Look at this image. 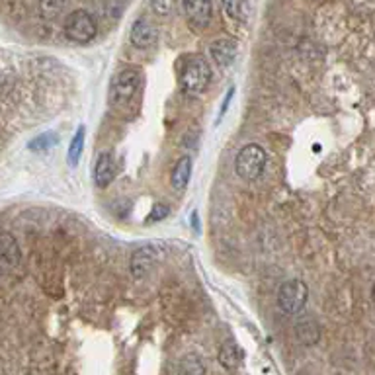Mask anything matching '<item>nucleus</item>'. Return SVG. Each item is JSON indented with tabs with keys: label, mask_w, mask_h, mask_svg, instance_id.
Listing matches in <instances>:
<instances>
[{
	"label": "nucleus",
	"mask_w": 375,
	"mask_h": 375,
	"mask_svg": "<svg viewBox=\"0 0 375 375\" xmlns=\"http://www.w3.org/2000/svg\"><path fill=\"white\" fill-rule=\"evenodd\" d=\"M182 8L186 18L196 28H205L212 20V0H182Z\"/></svg>",
	"instance_id": "nucleus-6"
},
{
	"label": "nucleus",
	"mask_w": 375,
	"mask_h": 375,
	"mask_svg": "<svg viewBox=\"0 0 375 375\" xmlns=\"http://www.w3.org/2000/svg\"><path fill=\"white\" fill-rule=\"evenodd\" d=\"M209 81H212V67H209V63L202 59V57H196L192 61L186 63V67L182 69L180 88L188 96H200L207 88Z\"/></svg>",
	"instance_id": "nucleus-1"
},
{
	"label": "nucleus",
	"mask_w": 375,
	"mask_h": 375,
	"mask_svg": "<svg viewBox=\"0 0 375 375\" xmlns=\"http://www.w3.org/2000/svg\"><path fill=\"white\" fill-rule=\"evenodd\" d=\"M63 31H65L67 40L74 41V43H90L96 38V20L90 12L74 10L65 18Z\"/></svg>",
	"instance_id": "nucleus-4"
},
{
	"label": "nucleus",
	"mask_w": 375,
	"mask_h": 375,
	"mask_svg": "<svg viewBox=\"0 0 375 375\" xmlns=\"http://www.w3.org/2000/svg\"><path fill=\"white\" fill-rule=\"evenodd\" d=\"M295 333H297V338L301 340V344L313 346L321 338V326H319V323L314 321L313 317H303V319L297 321Z\"/></svg>",
	"instance_id": "nucleus-12"
},
{
	"label": "nucleus",
	"mask_w": 375,
	"mask_h": 375,
	"mask_svg": "<svg viewBox=\"0 0 375 375\" xmlns=\"http://www.w3.org/2000/svg\"><path fill=\"white\" fill-rule=\"evenodd\" d=\"M372 295H374V301H375V285H374V289H372Z\"/></svg>",
	"instance_id": "nucleus-22"
},
{
	"label": "nucleus",
	"mask_w": 375,
	"mask_h": 375,
	"mask_svg": "<svg viewBox=\"0 0 375 375\" xmlns=\"http://www.w3.org/2000/svg\"><path fill=\"white\" fill-rule=\"evenodd\" d=\"M223 8L227 12L229 18H233L237 22L248 20V2L246 0H223Z\"/></svg>",
	"instance_id": "nucleus-15"
},
{
	"label": "nucleus",
	"mask_w": 375,
	"mask_h": 375,
	"mask_svg": "<svg viewBox=\"0 0 375 375\" xmlns=\"http://www.w3.org/2000/svg\"><path fill=\"white\" fill-rule=\"evenodd\" d=\"M57 139H59V137H57V133H53V131L41 133V135H38V137H35V139L28 145V147H30L31 151H35V152L47 151V149H51L53 145H57Z\"/></svg>",
	"instance_id": "nucleus-19"
},
{
	"label": "nucleus",
	"mask_w": 375,
	"mask_h": 375,
	"mask_svg": "<svg viewBox=\"0 0 375 375\" xmlns=\"http://www.w3.org/2000/svg\"><path fill=\"white\" fill-rule=\"evenodd\" d=\"M209 51H212L213 61L217 63V65H221V67H229V65L234 61L237 45H234V41L227 40V38H221V40L213 41Z\"/></svg>",
	"instance_id": "nucleus-11"
},
{
	"label": "nucleus",
	"mask_w": 375,
	"mask_h": 375,
	"mask_svg": "<svg viewBox=\"0 0 375 375\" xmlns=\"http://www.w3.org/2000/svg\"><path fill=\"white\" fill-rule=\"evenodd\" d=\"M20 264V246L8 233L0 234V270H12Z\"/></svg>",
	"instance_id": "nucleus-8"
},
{
	"label": "nucleus",
	"mask_w": 375,
	"mask_h": 375,
	"mask_svg": "<svg viewBox=\"0 0 375 375\" xmlns=\"http://www.w3.org/2000/svg\"><path fill=\"white\" fill-rule=\"evenodd\" d=\"M141 84V72L135 69H123L113 77L112 86H110V104L113 108H125L135 92Z\"/></svg>",
	"instance_id": "nucleus-3"
},
{
	"label": "nucleus",
	"mask_w": 375,
	"mask_h": 375,
	"mask_svg": "<svg viewBox=\"0 0 375 375\" xmlns=\"http://www.w3.org/2000/svg\"><path fill=\"white\" fill-rule=\"evenodd\" d=\"M219 364L223 365L225 369L233 372L241 364V350L234 342H225L219 350Z\"/></svg>",
	"instance_id": "nucleus-14"
},
{
	"label": "nucleus",
	"mask_w": 375,
	"mask_h": 375,
	"mask_svg": "<svg viewBox=\"0 0 375 375\" xmlns=\"http://www.w3.org/2000/svg\"><path fill=\"white\" fill-rule=\"evenodd\" d=\"M205 369H203V364L200 358L196 356H186L182 358V362L178 365V375H203Z\"/></svg>",
	"instance_id": "nucleus-16"
},
{
	"label": "nucleus",
	"mask_w": 375,
	"mask_h": 375,
	"mask_svg": "<svg viewBox=\"0 0 375 375\" xmlns=\"http://www.w3.org/2000/svg\"><path fill=\"white\" fill-rule=\"evenodd\" d=\"M154 250L151 246H143V248H137L131 256V262H129V268H131V274L135 280H143L145 276L151 272V268L154 266Z\"/></svg>",
	"instance_id": "nucleus-9"
},
{
	"label": "nucleus",
	"mask_w": 375,
	"mask_h": 375,
	"mask_svg": "<svg viewBox=\"0 0 375 375\" xmlns=\"http://www.w3.org/2000/svg\"><path fill=\"white\" fill-rule=\"evenodd\" d=\"M69 0H40V10L45 18H55L67 8Z\"/></svg>",
	"instance_id": "nucleus-18"
},
{
	"label": "nucleus",
	"mask_w": 375,
	"mask_h": 375,
	"mask_svg": "<svg viewBox=\"0 0 375 375\" xmlns=\"http://www.w3.org/2000/svg\"><path fill=\"white\" fill-rule=\"evenodd\" d=\"M84 135H86V129L84 127H79V131L74 135V139L71 143V149H69V164L71 166H77L79 161H81L82 149H84Z\"/></svg>",
	"instance_id": "nucleus-17"
},
{
	"label": "nucleus",
	"mask_w": 375,
	"mask_h": 375,
	"mask_svg": "<svg viewBox=\"0 0 375 375\" xmlns=\"http://www.w3.org/2000/svg\"><path fill=\"white\" fill-rule=\"evenodd\" d=\"M234 166H237V174L243 180L254 182L262 176L266 168V151L260 145H244L237 154Z\"/></svg>",
	"instance_id": "nucleus-2"
},
{
	"label": "nucleus",
	"mask_w": 375,
	"mask_h": 375,
	"mask_svg": "<svg viewBox=\"0 0 375 375\" xmlns=\"http://www.w3.org/2000/svg\"><path fill=\"white\" fill-rule=\"evenodd\" d=\"M168 215V205H164V203H157L154 207H152L151 215H149V221H161Z\"/></svg>",
	"instance_id": "nucleus-21"
},
{
	"label": "nucleus",
	"mask_w": 375,
	"mask_h": 375,
	"mask_svg": "<svg viewBox=\"0 0 375 375\" xmlns=\"http://www.w3.org/2000/svg\"><path fill=\"white\" fill-rule=\"evenodd\" d=\"M176 0H151V8L159 16H168L174 10Z\"/></svg>",
	"instance_id": "nucleus-20"
},
{
	"label": "nucleus",
	"mask_w": 375,
	"mask_h": 375,
	"mask_svg": "<svg viewBox=\"0 0 375 375\" xmlns=\"http://www.w3.org/2000/svg\"><path fill=\"white\" fill-rule=\"evenodd\" d=\"M190 176H192V159L190 157H182L176 166H174L173 176H170V182H173L174 190L182 192L184 188L190 182Z\"/></svg>",
	"instance_id": "nucleus-13"
},
{
	"label": "nucleus",
	"mask_w": 375,
	"mask_h": 375,
	"mask_svg": "<svg viewBox=\"0 0 375 375\" xmlns=\"http://www.w3.org/2000/svg\"><path fill=\"white\" fill-rule=\"evenodd\" d=\"M309 297V289L301 280H289L285 282L278 292V307L287 317H294L303 311L305 303Z\"/></svg>",
	"instance_id": "nucleus-5"
},
{
	"label": "nucleus",
	"mask_w": 375,
	"mask_h": 375,
	"mask_svg": "<svg viewBox=\"0 0 375 375\" xmlns=\"http://www.w3.org/2000/svg\"><path fill=\"white\" fill-rule=\"evenodd\" d=\"M115 176V163H113L110 152H102L98 163L94 166V182L98 188H106L110 186Z\"/></svg>",
	"instance_id": "nucleus-10"
},
{
	"label": "nucleus",
	"mask_w": 375,
	"mask_h": 375,
	"mask_svg": "<svg viewBox=\"0 0 375 375\" xmlns=\"http://www.w3.org/2000/svg\"><path fill=\"white\" fill-rule=\"evenodd\" d=\"M129 38H131V43L135 47L149 49V47H152V45L157 43L159 33H157V30H154V26H152L151 22L145 20V18H139V20L133 22Z\"/></svg>",
	"instance_id": "nucleus-7"
}]
</instances>
